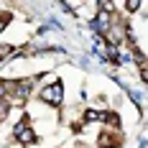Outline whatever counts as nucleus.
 Returning <instances> with one entry per match:
<instances>
[{
    "label": "nucleus",
    "instance_id": "obj_1",
    "mask_svg": "<svg viewBox=\"0 0 148 148\" xmlns=\"http://www.w3.org/2000/svg\"><path fill=\"white\" fill-rule=\"evenodd\" d=\"M61 97H64V84L61 82H54V84H49V87L41 89V100L49 102V105H54V107L61 105Z\"/></svg>",
    "mask_w": 148,
    "mask_h": 148
},
{
    "label": "nucleus",
    "instance_id": "obj_2",
    "mask_svg": "<svg viewBox=\"0 0 148 148\" xmlns=\"http://www.w3.org/2000/svg\"><path fill=\"white\" fill-rule=\"evenodd\" d=\"M13 135H15V140H18L21 146L36 143V133H33V128H31L28 123H18V125L13 128Z\"/></svg>",
    "mask_w": 148,
    "mask_h": 148
},
{
    "label": "nucleus",
    "instance_id": "obj_3",
    "mask_svg": "<svg viewBox=\"0 0 148 148\" xmlns=\"http://www.w3.org/2000/svg\"><path fill=\"white\" fill-rule=\"evenodd\" d=\"M138 8H140V0H125V10L128 13H135Z\"/></svg>",
    "mask_w": 148,
    "mask_h": 148
}]
</instances>
